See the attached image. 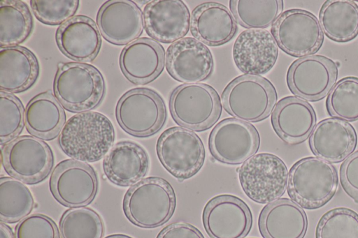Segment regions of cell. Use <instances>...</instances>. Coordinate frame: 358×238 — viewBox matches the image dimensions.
I'll return each mask as SVG.
<instances>
[{"label":"cell","instance_id":"obj_4","mask_svg":"<svg viewBox=\"0 0 358 238\" xmlns=\"http://www.w3.org/2000/svg\"><path fill=\"white\" fill-rule=\"evenodd\" d=\"M221 99L228 114L250 123L267 118L276 105L278 95L273 84L266 77L245 74L227 85Z\"/></svg>","mask_w":358,"mask_h":238},{"label":"cell","instance_id":"obj_32","mask_svg":"<svg viewBox=\"0 0 358 238\" xmlns=\"http://www.w3.org/2000/svg\"><path fill=\"white\" fill-rule=\"evenodd\" d=\"M34 200L29 189L13 177L0 178V219L15 223L27 217L32 211Z\"/></svg>","mask_w":358,"mask_h":238},{"label":"cell","instance_id":"obj_35","mask_svg":"<svg viewBox=\"0 0 358 238\" xmlns=\"http://www.w3.org/2000/svg\"><path fill=\"white\" fill-rule=\"evenodd\" d=\"M315 238H358V214L344 207L328 211L317 223Z\"/></svg>","mask_w":358,"mask_h":238},{"label":"cell","instance_id":"obj_37","mask_svg":"<svg viewBox=\"0 0 358 238\" xmlns=\"http://www.w3.org/2000/svg\"><path fill=\"white\" fill-rule=\"evenodd\" d=\"M80 1L78 0H31L30 5L35 17L48 25L62 24L77 11Z\"/></svg>","mask_w":358,"mask_h":238},{"label":"cell","instance_id":"obj_36","mask_svg":"<svg viewBox=\"0 0 358 238\" xmlns=\"http://www.w3.org/2000/svg\"><path fill=\"white\" fill-rule=\"evenodd\" d=\"M24 111L20 100L13 94L0 91V143L7 144L22 132Z\"/></svg>","mask_w":358,"mask_h":238},{"label":"cell","instance_id":"obj_11","mask_svg":"<svg viewBox=\"0 0 358 238\" xmlns=\"http://www.w3.org/2000/svg\"><path fill=\"white\" fill-rule=\"evenodd\" d=\"M323 31L317 18L299 8L285 10L271 27V34L279 47L294 57L315 53L322 45Z\"/></svg>","mask_w":358,"mask_h":238},{"label":"cell","instance_id":"obj_14","mask_svg":"<svg viewBox=\"0 0 358 238\" xmlns=\"http://www.w3.org/2000/svg\"><path fill=\"white\" fill-rule=\"evenodd\" d=\"M337 77L338 68L332 60L321 55H310L291 64L287 73V83L294 95L315 101L329 93Z\"/></svg>","mask_w":358,"mask_h":238},{"label":"cell","instance_id":"obj_20","mask_svg":"<svg viewBox=\"0 0 358 238\" xmlns=\"http://www.w3.org/2000/svg\"><path fill=\"white\" fill-rule=\"evenodd\" d=\"M166 62L163 46L154 39L140 38L127 45L120 55V67L127 80L145 84L163 71Z\"/></svg>","mask_w":358,"mask_h":238},{"label":"cell","instance_id":"obj_42","mask_svg":"<svg viewBox=\"0 0 358 238\" xmlns=\"http://www.w3.org/2000/svg\"><path fill=\"white\" fill-rule=\"evenodd\" d=\"M106 238H131L124 235H113L106 237Z\"/></svg>","mask_w":358,"mask_h":238},{"label":"cell","instance_id":"obj_21","mask_svg":"<svg viewBox=\"0 0 358 238\" xmlns=\"http://www.w3.org/2000/svg\"><path fill=\"white\" fill-rule=\"evenodd\" d=\"M357 136L355 128L345 121L327 118L315 125L309 138L313 153L329 163H339L356 148Z\"/></svg>","mask_w":358,"mask_h":238},{"label":"cell","instance_id":"obj_30","mask_svg":"<svg viewBox=\"0 0 358 238\" xmlns=\"http://www.w3.org/2000/svg\"><path fill=\"white\" fill-rule=\"evenodd\" d=\"M33 19L27 4L19 0L0 1V46H16L31 33Z\"/></svg>","mask_w":358,"mask_h":238},{"label":"cell","instance_id":"obj_41","mask_svg":"<svg viewBox=\"0 0 358 238\" xmlns=\"http://www.w3.org/2000/svg\"><path fill=\"white\" fill-rule=\"evenodd\" d=\"M0 238H14L10 228L3 222L0 223Z\"/></svg>","mask_w":358,"mask_h":238},{"label":"cell","instance_id":"obj_9","mask_svg":"<svg viewBox=\"0 0 358 238\" xmlns=\"http://www.w3.org/2000/svg\"><path fill=\"white\" fill-rule=\"evenodd\" d=\"M238 177L244 193L257 203L278 200L287 187V166L279 157L268 153L254 155L244 162Z\"/></svg>","mask_w":358,"mask_h":238},{"label":"cell","instance_id":"obj_34","mask_svg":"<svg viewBox=\"0 0 358 238\" xmlns=\"http://www.w3.org/2000/svg\"><path fill=\"white\" fill-rule=\"evenodd\" d=\"M326 107L334 118L358 120V78L347 77L339 80L329 91Z\"/></svg>","mask_w":358,"mask_h":238},{"label":"cell","instance_id":"obj_8","mask_svg":"<svg viewBox=\"0 0 358 238\" xmlns=\"http://www.w3.org/2000/svg\"><path fill=\"white\" fill-rule=\"evenodd\" d=\"M1 161L5 170L12 177L33 184L48 176L54 157L46 142L35 136L24 135L2 147Z\"/></svg>","mask_w":358,"mask_h":238},{"label":"cell","instance_id":"obj_26","mask_svg":"<svg viewBox=\"0 0 358 238\" xmlns=\"http://www.w3.org/2000/svg\"><path fill=\"white\" fill-rule=\"evenodd\" d=\"M148 168L149 160L145 151L130 141L115 144L103 162L106 177L120 186L134 185L146 174Z\"/></svg>","mask_w":358,"mask_h":238},{"label":"cell","instance_id":"obj_19","mask_svg":"<svg viewBox=\"0 0 358 238\" xmlns=\"http://www.w3.org/2000/svg\"><path fill=\"white\" fill-rule=\"evenodd\" d=\"M278 47L272 34L263 29L243 31L236 39L233 58L237 68L248 75L268 73L275 65Z\"/></svg>","mask_w":358,"mask_h":238},{"label":"cell","instance_id":"obj_39","mask_svg":"<svg viewBox=\"0 0 358 238\" xmlns=\"http://www.w3.org/2000/svg\"><path fill=\"white\" fill-rule=\"evenodd\" d=\"M340 178L346 193L358 202V151L343 162L340 170Z\"/></svg>","mask_w":358,"mask_h":238},{"label":"cell","instance_id":"obj_29","mask_svg":"<svg viewBox=\"0 0 358 238\" xmlns=\"http://www.w3.org/2000/svg\"><path fill=\"white\" fill-rule=\"evenodd\" d=\"M319 22L330 39L349 41L358 34V5L349 0H328L320 8Z\"/></svg>","mask_w":358,"mask_h":238},{"label":"cell","instance_id":"obj_6","mask_svg":"<svg viewBox=\"0 0 358 238\" xmlns=\"http://www.w3.org/2000/svg\"><path fill=\"white\" fill-rule=\"evenodd\" d=\"M169 109L176 124L203 131L213 126L222 113L220 97L211 86L203 83L183 84L171 93Z\"/></svg>","mask_w":358,"mask_h":238},{"label":"cell","instance_id":"obj_27","mask_svg":"<svg viewBox=\"0 0 358 238\" xmlns=\"http://www.w3.org/2000/svg\"><path fill=\"white\" fill-rule=\"evenodd\" d=\"M39 74V65L32 52L22 46L1 47L0 89L20 93L31 87Z\"/></svg>","mask_w":358,"mask_h":238},{"label":"cell","instance_id":"obj_12","mask_svg":"<svg viewBox=\"0 0 358 238\" xmlns=\"http://www.w3.org/2000/svg\"><path fill=\"white\" fill-rule=\"evenodd\" d=\"M260 137L251 124L226 118L211 131L208 147L213 157L229 165H238L253 156L259 149Z\"/></svg>","mask_w":358,"mask_h":238},{"label":"cell","instance_id":"obj_33","mask_svg":"<svg viewBox=\"0 0 358 238\" xmlns=\"http://www.w3.org/2000/svg\"><path fill=\"white\" fill-rule=\"evenodd\" d=\"M62 238H102L104 226L92 209L76 207L66 210L59 221Z\"/></svg>","mask_w":358,"mask_h":238},{"label":"cell","instance_id":"obj_23","mask_svg":"<svg viewBox=\"0 0 358 238\" xmlns=\"http://www.w3.org/2000/svg\"><path fill=\"white\" fill-rule=\"evenodd\" d=\"M190 31L204 45L219 46L229 42L236 35L237 22L224 5L205 2L193 10Z\"/></svg>","mask_w":358,"mask_h":238},{"label":"cell","instance_id":"obj_22","mask_svg":"<svg viewBox=\"0 0 358 238\" xmlns=\"http://www.w3.org/2000/svg\"><path fill=\"white\" fill-rule=\"evenodd\" d=\"M271 120L279 137L287 144H294L310 135L317 118L309 103L298 97L287 96L278 102Z\"/></svg>","mask_w":358,"mask_h":238},{"label":"cell","instance_id":"obj_5","mask_svg":"<svg viewBox=\"0 0 358 238\" xmlns=\"http://www.w3.org/2000/svg\"><path fill=\"white\" fill-rule=\"evenodd\" d=\"M337 188L335 168L318 157L300 159L288 174V194L302 208L313 209L322 207L332 198Z\"/></svg>","mask_w":358,"mask_h":238},{"label":"cell","instance_id":"obj_38","mask_svg":"<svg viewBox=\"0 0 358 238\" xmlns=\"http://www.w3.org/2000/svg\"><path fill=\"white\" fill-rule=\"evenodd\" d=\"M15 238H59V235L56 224L50 217L34 214L17 223Z\"/></svg>","mask_w":358,"mask_h":238},{"label":"cell","instance_id":"obj_40","mask_svg":"<svg viewBox=\"0 0 358 238\" xmlns=\"http://www.w3.org/2000/svg\"><path fill=\"white\" fill-rule=\"evenodd\" d=\"M157 238H204L194 226L187 223H174L165 227Z\"/></svg>","mask_w":358,"mask_h":238},{"label":"cell","instance_id":"obj_25","mask_svg":"<svg viewBox=\"0 0 358 238\" xmlns=\"http://www.w3.org/2000/svg\"><path fill=\"white\" fill-rule=\"evenodd\" d=\"M258 225L264 238H303L308 218L302 207L294 201L280 198L262 209Z\"/></svg>","mask_w":358,"mask_h":238},{"label":"cell","instance_id":"obj_13","mask_svg":"<svg viewBox=\"0 0 358 238\" xmlns=\"http://www.w3.org/2000/svg\"><path fill=\"white\" fill-rule=\"evenodd\" d=\"M54 198L62 205L82 207L91 203L98 191V179L93 168L84 162L67 159L54 168L50 180Z\"/></svg>","mask_w":358,"mask_h":238},{"label":"cell","instance_id":"obj_24","mask_svg":"<svg viewBox=\"0 0 358 238\" xmlns=\"http://www.w3.org/2000/svg\"><path fill=\"white\" fill-rule=\"evenodd\" d=\"M56 41L65 56L82 63L94 59L101 45L97 26L85 15L74 16L61 24L56 32Z\"/></svg>","mask_w":358,"mask_h":238},{"label":"cell","instance_id":"obj_31","mask_svg":"<svg viewBox=\"0 0 358 238\" xmlns=\"http://www.w3.org/2000/svg\"><path fill=\"white\" fill-rule=\"evenodd\" d=\"M229 8L243 27L262 29L273 25L283 10L281 0H231Z\"/></svg>","mask_w":358,"mask_h":238},{"label":"cell","instance_id":"obj_18","mask_svg":"<svg viewBox=\"0 0 358 238\" xmlns=\"http://www.w3.org/2000/svg\"><path fill=\"white\" fill-rule=\"evenodd\" d=\"M146 33L156 41L175 43L190 29L188 7L180 0H154L145 6L143 13Z\"/></svg>","mask_w":358,"mask_h":238},{"label":"cell","instance_id":"obj_28","mask_svg":"<svg viewBox=\"0 0 358 238\" xmlns=\"http://www.w3.org/2000/svg\"><path fill=\"white\" fill-rule=\"evenodd\" d=\"M65 121L64 110L50 91L36 95L26 106V128L36 137L46 140L54 139L62 131Z\"/></svg>","mask_w":358,"mask_h":238},{"label":"cell","instance_id":"obj_10","mask_svg":"<svg viewBox=\"0 0 358 238\" xmlns=\"http://www.w3.org/2000/svg\"><path fill=\"white\" fill-rule=\"evenodd\" d=\"M156 149L162 165L180 181L196 174L204 163L205 149L201 138L185 128L166 129L158 138Z\"/></svg>","mask_w":358,"mask_h":238},{"label":"cell","instance_id":"obj_2","mask_svg":"<svg viewBox=\"0 0 358 238\" xmlns=\"http://www.w3.org/2000/svg\"><path fill=\"white\" fill-rule=\"evenodd\" d=\"M176 195L171 185L164 179L150 177L143 179L125 193L123 210L134 225L155 228L164 225L173 214Z\"/></svg>","mask_w":358,"mask_h":238},{"label":"cell","instance_id":"obj_3","mask_svg":"<svg viewBox=\"0 0 358 238\" xmlns=\"http://www.w3.org/2000/svg\"><path fill=\"white\" fill-rule=\"evenodd\" d=\"M53 91L57 100L67 110L87 111L101 102L105 94L104 79L92 65L62 63L54 78Z\"/></svg>","mask_w":358,"mask_h":238},{"label":"cell","instance_id":"obj_7","mask_svg":"<svg viewBox=\"0 0 358 238\" xmlns=\"http://www.w3.org/2000/svg\"><path fill=\"white\" fill-rule=\"evenodd\" d=\"M115 117L126 133L145 137L155 134L163 127L166 119V109L157 92L148 88H135L119 99Z\"/></svg>","mask_w":358,"mask_h":238},{"label":"cell","instance_id":"obj_16","mask_svg":"<svg viewBox=\"0 0 358 238\" xmlns=\"http://www.w3.org/2000/svg\"><path fill=\"white\" fill-rule=\"evenodd\" d=\"M213 67L211 52L196 38H183L166 50V70L180 82L193 84L205 80L211 75Z\"/></svg>","mask_w":358,"mask_h":238},{"label":"cell","instance_id":"obj_17","mask_svg":"<svg viewBox=\"0 0 358 238\" xmlns=\"http://www.w3.org/2000/svg\"><path fill=\"white\" fill-rule=\"evenodd\" d=\"M97 27L108 43L123 45L138 39L143 30L141 8L130 0H109L99 8Z\"/></svg>","mask_w":358,"mask_h":238},{"label":"cell","instance_id":"obj_15","mask_svg":"<svg viewBox=\"0 0 358 238\" xmlns=\"http://www.w3.org/2000/svg\"><path fill=\"white\" fill-rule=\"evenodd\" d=\"M203 223L211 238H244L251 229L252 216L244 201L224 194L207 202L203 212Z\"/></svg>","mask_w":358,"mask_h":238},{"label":"cell","instance_id":"obj_1","mask_svg":"<svg viewBox=\"0 0 358 238\" xmlns=\"http://www.w3.org/2000/svg\"><path fill=\"white\" fill-rule=\"evenodd\" d=\"M115 140L110 121L97 112H83L70 117L60 132L58 142L69 156L82 162L103 158Z\"/></svg>","mask_w":358,"mask_h":238}]
</instances>
